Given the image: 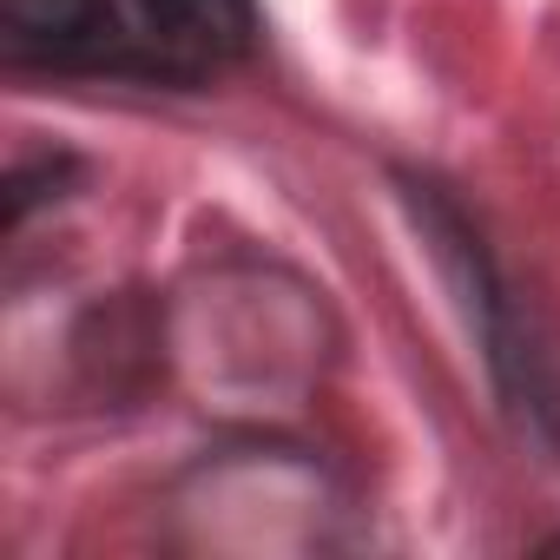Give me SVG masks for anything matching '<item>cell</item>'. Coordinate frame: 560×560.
I'll use <instances>...</instances> for the list:
<instances>
[{"mask_svg": "<svg viewBox=\"0 0 560 560\" xmlns=\"http://www.w3.org/2000/svg\"><path fill=\"white\" fill-rule=\"evenodd\" d=\"M139 14L178 67H218L257 47V0H139Z\"/></svg>", "mask_w": 560, "mask_h": 560, "instance_id": "cell-1", "label": "cell"}, {"mask_svg": "<svg viewBox=\"0 0 560 560\" xmlns=\"http://www.w3.org/2000/svg\"><path fill=\"white\" fill-rule=\"evenodd\" d=\"M8 34L14 47H40L67 60L113 34V0H8Z\"/></svg>", "mask_w": 560, "mask_h": 560, "instance_id": "cell-2", "label": "cell"}]
</instances>
